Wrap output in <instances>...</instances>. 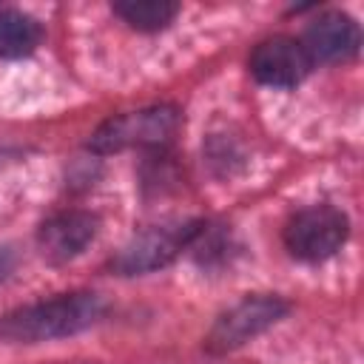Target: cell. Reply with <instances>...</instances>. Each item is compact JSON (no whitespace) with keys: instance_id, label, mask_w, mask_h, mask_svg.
<instances>
[{"instance_id":"52a82bcc","label":"cell","mask_w":364,"mask_h":364,"mask_svg":"<svg viewBox=\"0 0 364 364\" xmlns=\"http://www.w3.org/2000/svg\"><path fill=\"white\" fill-rule=\"evenodd\" d=\"M301 46L313 63H347L358 54L361 31L353 17L327 11L307 26Z\"/></svg>"},{"instance_id":"277c9868","label":"cell","mask_w":364,"mask_h":364,"mask_svg":"<svg viewBox=\"0 0 364 364\" xmlns=\"http://www.w3.org/2000/svg\"><path fill=\"white\" fill-rule=\"evenodd\" d=\"M347 216L338 208L330 205H316L307 210H299L287 228H284V245L290 256L301 262H321L333 256L344 239H347Z\"/></svg>"},{"instance_id":"5b68a950","label":"cell","mask_w":364,"mask_h":364,"mask_svg":"<svg viewBox=\"0 0 364 364\" xmlns=\"http://www.w3.org/2000/svg\"><path fill=\"white\" fill-rule=\"evenodd\" d=\"M287 310H290V304L282 301L279 296H247L245 301H239L236 307H230L228 313H222L216 318V324L210 327V333L205 338V347L210 353L236 350L245 341H250L253 336L273 327L279 318H284Z\"/></svg>"},{"instance_id":"7a4b0ae2","label":"cell","mask_w":364,"mask_h":364,"mask_svg":"<svg viewBox=\"0 0 364 364\" xmlns=\"http://www.w3.org/2000/svg\"><path fill=\"white\" fill-rule=\"evenodd\" d=\"M176 131H179V111L173 105H151L142 111L105 119L94 131L88 145L97 154H114L125 148H162L173 139Z\"/></svg>"},{"instance_id":"3957f363","label":"cell","mask_w":364,"mask_h":364,"mask_svg":"<svg viewBox=\"0 0 364 364\" xmlns=\"http://www.w3.org/2000/svg\"><path fill=\"white\" fill-rule=\"evenodd\" d=\"M202 222L191 219V222H168V225H156L139 236H134L114 259L111 267L122 276H136V273H148L156 267H165L168 262H173L185 247H191V242L196 239Z\"/></svg>"},{"instance_id":"30bf717a","label":"cell","mask_w":364,"mask_h":364,"mask_svg":"<svg viewBox=\"0 0 364 364\" xmlns=\"http://www.w3.org/2000/svg\"><path fill=\"white\" fill-rule=\"evenodd\" d=\"M179 6L171 0H117L114 14L136 31H159L176 17Z\"/></svg>"},{"instance_id":"6da1fadb","label":"cell","mask_w":364,"mask_h":364,"mask_svg":"<svg viewBox=\"0 0 364 364\" xmlns=\"http://www.w3.org/2000/svg\"><path fill=\"white\" fill-rule=\"evenodd\" d=\"M105 304L97 293H68L48 301H37L20 310H11L0 318V336L9 341H51L74 336L100 321Z\"/></svg>"},{"instance_id":"ba28073f","label":"cell","mask_w":364,"mask_h":364,"mask_svg":"<svg viewBox=\"0 0 364 364\" xmlns=\"http://www.w3.org/2000/svg\"><path fill=\"white\" fill-rule=\"evenodd\" d=\"M94 236H97V216H91L85 210L54 213L37 230L40 250L48 262H68V259L80 256Z\"/></svg>"},{"instance_id":"8992f818","label":"cell","mask_w":364,"mask_h":364,"mask_svg":"<svg viewBox=\"0 0 364 364\" xmlns=\"http://www.w3.org/2000/svg\"><path fill=\"white\" fill-rule=\"evenodd\" d=\"M313 68L304 46L293 37H270L259 43L250 54V74L273 88H293L299 85Z\"/></svg>"},{"instance_id":"9c48e42d","label":"cell","mask_w":364,"mask_h":364,"mask_svg":"<svg viewBox=\"0 0 364 364\" xmlns=\"http://www.w3.org/2000/svg\"><path fill=\"white\" fill-rule=\"evenodd\" d=\"M43 40V28L34 17L3 9L0 11V57L3 60H20L28 57Z\"/></svg>"}]
</instances>
